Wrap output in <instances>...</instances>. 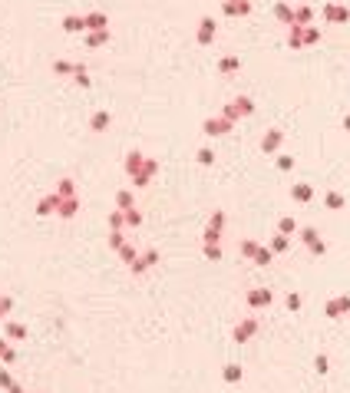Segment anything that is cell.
<instances>
[{
  "label": "cell",
  "instance_id": "obj_1",
  "mask_svg": "<svg viewBox=\"0 0 350 393\" xmlns=\"http://www.w3.org/2000/svg\"><path fill=\"white\" fill-rule=\"evenodd\" d=\"M76 212H80V198H76V195L60 198V208H56V215H63V218H73Z\"/></svg>",
  "mask_w": 350,
  "mask_h": 393
},
{
  "label": "cell",
  "instance_id": "obj_2",
  "mask_svg": "<svg viewBox=\"0 0 350 393\" xmlns=\"http://www.w3.org/2000/svg\"><path fill=\"white\" fill-rule=\"evenodd\" d=\"M109 27V17L103 14V10H93V14H86V30H106Z\"/></svg>",
  "mask_w": 350,
  "mask_h": 393
},
{
  "label": "cell",
  "instance_id": "obj_3",
  "mask_svg": "<svg viewBox=\"0 0 350 393\" xmlns=\"http://www.w3.org/2000/svg\"><path fill=\"white\" fill-rule=\"evenodd\" d=\"M212 37H215V20H212V17H202V24H199V43H212Z\"/></svg>",
  "mask_w": 350,
  "mask_h": 393
},
{
  "label": "cell",
  "instance_id": "obj_4",
  "mask_svg": "<svg viewBox=\"0 0 350 393\" xmlns=\"http://www.w3.org/2000/svg\"><path fill=\"white\" fill-rule=\"evenodd\" d=\"M63 30H66V33H80V30H86V17H76V14L63 17Z\"/></svg>",
  "mask_w": 350,
  "mask_h": 393
},
{
  "label": "cell",
  "instance_id": "obj_5",
  "mask_svg": "<svg viewBox=\"0 0 350 393\" xmlns=\"http://www.w3.org/2000/svg\"><path fill=\"white\" fill-rule=\"evenodd\" d=\"M142 165H145L142 152H129V156H126V172L129 175H139V172H142Z\"/></svg>",
  "mask_w": 350,
  "mask_h": 393
},
{
  "label": "cell",
  "instance_id": "obj_6",
  "mask_svg": "<svg viewBox=\"0 0 350 393\" xmlns=\"http://www.w3.org/2000/svg\"><path fill=\"white\" fill-rule=\"evenodd\" d=\"M155 261H159V251H145V254H142V258H135V265H132V271H135V275H142L145 268H152V265H155Z\"/></svg>",
  "mask_w": 350,
  "mask_h": 393
},
{
  "label": "cell",
  "instance_id": "obj_7",
  "mask_svg": "<svg viewBox=\"0 0 350 393\" xmlns=\"http://www.w3.org/2000/svg\"><path fill=\"white\" fill-rule=\"evenodd\" d=\"M60 208V195H47V198H40V205H37V215H50V212H56Z\"/></svg>",
  "mask_w": 350,
  "mask_h": 393
},
{
  "label": "cell",
  "instance_id": "obj_8",
  "mask_svg": "<svg viewBox=\"0 0 350 393\" xmlns=\"http://www.w3.org/2000/svg\"><path fill=\"white\" fill-rule=\"evenodd\" d=\"M324 17H327V20H340V24H343V20L350 17V10H347V7H337V4H327V7H324Z\"/></svg>",
  "mask_w": 350,
  "mask_h": 393
},
{
  "label": "cell",
  "instance_id": "obj_9",
  "mask_svg": "<svg viewBox=\"0 0 350 393\" xmlns=\"http://www.w3.org/2000/svg\"><path fill=\"white\" fill-rule=\"evenodd\" d=\"M228 129H231L228 119H208L205 122V133H212V136H222V133H228Z\"/></svg>",
  "mask_w": 350,
  "mask_h": 393
},
{
  "label": "cell",
  "instance_id": "obj_10",
  "mask_svg": "<svg viewBox=\"0 0 350 393\" xmlns=\"http://www.w3.org/2000/svg\"><path fill=\"white\" fill-rule=\"evenodd\" d=\"M155 169H159V165H155V159H145L142 172L135 175V185H145V182H149V175H155Z\"/></svg>",
  "mask_w": 350,
  "mask_h": 393
},
{
  "label": "cell",
  "instance_id": "obj_11",
  "mask_svg": "<svg viewBox=\"0 0 350 393\" xmlns=\"http://www.w3.org/2000/svg\"><path fill=\"white\" fill-rule=\"evenodd\" d=\"M106 40H109V30H89V37H86V47H103Z\"/></svg>",
  "mask_w": 350,
  "mask_h": 393
},
{
  "label": "cell",
  "instance_id": "obj_12",
  "mask_svg": "<svg viewBox=\"0 0 350 393\" xmlns=\"http://www.w3.org/2000/svg\"><path fill=\"white\" fill-rule=\"evenodd\" d=\"M251 4L248 0H225V14H248Z\"/></svg>",
  "mask_w": 350,
  "mask_h": 393
},
{
  "label": "cell",
  "instance_id": "obj_13",
  "mask_svg": "<svg viewBox=\"0 0 350 393\" xmlns=\"http://www.w3.org/2000/svg\"><path fill=\"white\" fill-rule=\"evenodd\" d=\"M106 126H109V112H96V116L89 119V129H93V133H103Z\"/></svg>",
  "mask_w": 350,
  "mask_h": 393
},
{
  "label": "cell",
  "instance_id": "obj_14",
  "mask_svg": "<svg viewBox=\"0 0 350 393\" xmlns=\"http://www.w3.org/2000/svg\"><path fill=\"white\" fill-rule=\"evenodd\" d=\"M347 307H350V298L330 301V304H327V314H330V317H337V314H340V311H347Z\"/></svg>",
  "mask_w": 350,
  "mask_h": 393
},
{
  "label": "cell",
  "instance_id": "obj_15",
  "mask_svg": "<svg viewBox=\"0 0 350 393\" xmlns=\"http://www.w3.org/2000/svg\"><path fill=\"white\" fill-rule=\"evenodd\" d=\"M7 337L24 340V337H27V327H24V324H17V321H10V324H7Z\"/></svg>",
  "mask_w": 350,
  "mask_h": 393
},
{
  "label": "cell",
  "instance_id": "obj_16",
  "mask_svg": "<svg viewBox=\"0 0 350 393\" xmlns=\"http://www.w3.org/2000/svg\"><path fill=\"white\" fill-rule=\"evenodd\" d=\"M116 205H119V212H129V208H132V192L122 189L119 195H116Z\"/></svg>",
  "mask_w": 350,
  "mask_h": 393
},
{
  "label": "cell",
  "instance_id": "obj_17",
  "mask_svg": "<svg viewBox=\"0 0 350 393\" xmlns=\"http://www.w3.org/2000/svg\"><path fill=\"white\" fill-rule=\"evenodd\" d=\"M0 360H4V363H14L17 360V350H14V347H7V340H4V337H0Z\"/></svg>",
  "mask_w": 350,
  "mask_h": 393
},
{
  "label": "cell",
  "instance_id": "obj_18",
  "mask_svg": "<svg viewBox=\"0 0 350 393\" xmlns=\"http://www.w3.org/2000/svg\"><path fill=\"white\" fill-rule=\"evenodd\" d=\"M0 386H4V390H10V393H24V390H20V386L14 383V377H10L7 370H0Z\"/></svg>",
  "mask_w": 350,
  "mask_h": 393
},
{
  "label": "cell",
  "instance_id": "obj_19",
  "mask_svg": "<svg viewBox=\"0 0 350 393\" xmlns=\"http://www.w3.org/2000/svg\"><path fill=\"white\" fill-rule=\"evenodd\" d=\"M73 76H76V83H80V86H89V83H93V79H89V73H86V66H83V63H76Z\"/></svg>",
  "mask_w": 350,
  "mask_h": 393
},
{
  "label": "cell",
  "instance_id": "obj_20",
  "mask_svg": "<svg viewBox=\"0 0 350 393\" xmlns=\"http://www.w3.org/2000/svg\"><path fill=\"white\" fill-rule=\"evenodd\" d=\"M56 195H60V198H70V195H76V189H73V182H70V179H63V182H60V189H56Z\"/></svg>",
  "mask_w": 350,
  "mask_h": 393
},
{
  "label": "cell",
  "instance_id": "obj_21",
  "mask_svg": "<svg viewBox=\"0 0 350 393\" xmlns=\"http://www.w3.org/2000/svg\"><path fill=\"white\" fill-rule=\"evenodd\" d=\"M76 70V63H66V60H56L53 63V73H60V76H66V73Z\"/></svg>",
  "mask_w": 350,
  "mask_h": 393
},
{
  "label": "cell",
  "instance_id": "obj_22",
  "mask_svg": "<svg viewBox=\"0 0 350 393\" xmlns=\"http://www.w3.org/2000/svg\"><path fill=\"white\" fill-rule=\"evenodd\" d=\"M119 254H122V261H129V265H135V258H139L132 244H122V248H119Z\"/></svg>",
  "mask_w": 350,
  "mask_h": 393
},
{
  "label": "cell",
  "instance_id": "obj_23",
  "mask_svg": "<svg viewBox=\"0 0 350 393\" xmlns=\"http://www.w3.org/2000/svg\"><path fill=\"white\" fill-rule=\"evenodd\" d=\"M10 307H14V298H10V294H0V317H7Z\"/></svg>",
  "mask_w": 350,
  "mask_h": 393
},
{
  "label": "cell",
  "instance_id": "obj_24",
  "mask_svg": "<svg viewBox=\"0 0 350 393\" xmlns=\"http://www.w3.org/2000/svg\"><path fill=\"white\" fill-rule=\"evenodd\" d=\"M109 244L116 248V251H119L122 244H126V235H122V231H112V235H109Z\"/></svg>",
  "mask_w": 350,
  "mask_h": 393
},
{
  "label": "cell",
  "instance_id": "obj_25",
  "mask_svg": "<svg viewBox=\"0 0 350 393\" xmlns=\"http://www.w3.org/2000/svg\"><path fill=\"white\" fill-rule=\"evenodd\" d=\"M274 14H278L281 20H294V14H291V7H287V4H278V7H274Z\"/></svg>",
  "mask_w": 350,
  "mask_h": 393
},
{
  "label": "cell",
  "instance_id": "obj_26",
  "mask_svg": "<svg viewBox=\"0 0 350 393\" xmlns=\"http://www.w3.org/2000/svg\"><path fill=\"white\" fill-rule=\"evenodd\" d=\"M248 301H251V304H268V301H271V294H268V291H255Z\"/></svg>",
  "mask_w": 350,
  "mask_h": 393
},
{
  "label": "cell",
  "instance_id": "obj_27",
  "mask_svg": "<svg viewBox=\"0 0 350 393\" xmlns=\"http://www.w3.org/2000/svg\"><path fill=\"white\" fill-rule=\"evenodd\" d=\"M294 198H297V202H307V198H310V185H297V189H294Z\"/></svg>",
  "mask_w": 350,
  "mask_h": 393
},
{
  "label": "cell",
  "instance_id": "obj_28",
  "mask_svg": "<svg viewBox=\"0 0 350 393\" xmlns=\"http://www.w3.org/2000/svg\"><path fill=\"white\" fill-rule=\"evenodd\" d=\"M222 70H225V73L238 70V56H225V60H222Z\"/></svg>",
  "mask_w": 350,
  "mask_h": 393
},
{
  "label": "cell",
  "instance_id": "obj_29",
  "mask_svg": "<svg viewBox=\"0 0 350 393\" xmlns=\"http://www.w3.org/2000/svg\"><path fill=\"white\" fill-rule=\"evenodd\" d=\"M122 221H126V212H116V215H112V218H109L112 231H119V228H122Z\"/></svg>",
  "mask_w": 350,
  "mask_h": 393
},
{
  "label": "cell",
  "instance_id": "obj_30",
  "mask_svg": "<svg viewBox=\"0 0 350 393\" xmlns=\"http://www.w3.org/2000/svg\"><path fill=\"white\" fill-rule=\"evenodd\" d=\"M278 142H281V133H271L268 139H264V149L271 152V149H274V146H278Z\"/></svg>",
  "mask_w": 350,
  "mask_h": 393
},
{
  "label": "cell",
  "instance_id": "obj_31",
  "mask_svg": "<svg viewBox=\"0 0 350 393\" xmlns=\"http://www.w3.org/2000/svg\"><path fill=\"white\" fill-rule=\"evenodd\" d=\"M126 221H129V225H142V215L135 212V208H129V212H126Z\"/></svg>",
  "mask_w": 350,
  "mask_h": 393
},
{
  "label": "cell",
  "instance_id": "obj_32",
  "mask_svg": "<svg viewBox=\"0 0 350 393\" xmlns=\"http://www.w3.org/2000/svg\"><path fill=\"white\" fill-rule=\"evenodd\" d=\"M327 205H330V208H340V205H343V198L337 195V192H330V195H327Z\"/></svg>",
  "mask_w": 350,
  "mask_h": 393
},
{
  "label": "cell",
  "instance_id": "obj_33",
  "mask_svg": "<svg viewBox=\"0 0 350 393\" xmlns=\"http://www.w3.org/2000/svg\"><path fill=\"white\" fill-rule=\"evenodd\" d=\"M212 159H215V156H212V149H199V162H202V165H208Z\"/></svg>",
  "mask_w": 350,
  "mask_h": 393
},
{
  "label": "cell",
  "instance_id": "obj_34",
  "mask_svg": "<svg viewBox=\"0 0 350 393\" xmlns=\"http://www.w3.org/2000/svg\"><path fill=\"white\" fill-rule=\"evenodd\" d=\"M238 377H241L238 367H225V380H238Z\"/></svg>",
  "mask_w": 350,
  "mask_h": 393
},
{
  "label": "cell",
  "instance_id": "obj_35",
  "mask_svg": "<svg viewBox=\"0 0 350 393\" xmlns=\"http://www.w3.org/2000/svg\"><path fill=\"white\" fill-rule=\"evenodd\" d=\"M294 20H310V7H301V10L294 14Z\"/></svg>",
  "mask_w": 350,
  "mask_h": 393
},
{
  "label": "cell",
  "instance_id": "obj_36",
  "mask_svg": "<svg viewBox=\"0 0 350 393\" xmlns=\"http://www.w3.org/2000/svg\"><path fill=\"white\" fill-rule=\"evenodd\" d=\"M205 251H208V258H222V251H218L215 244H205Z\"/></svg>",
  "mask_w": 350,
  "mask_h": 393
},
{
  "label": "cell",
  "instance_id": "obj_37",
  "mask_svg": "<svg viewBox=\"0 0 350 393\" xmlns=\"http://www.w3.org/2000/svg\"><path fill=\"white\" fill-rule=\"evenodd\" d=\"M287 248V238H274V251H284Z\"/></svg>",
  "mask_w": 350,
  "mask_h": 393
},
{
  "label": "cell",
  "instance_id": "obj_38",
  "mask_svg": "<svg viewBox=\"0 0 350 393\" xmlns=\"http://www.w3.org/2000/svg\"><path fill=\"white\" fill-rule=\"evenodd\" d=\"M251 330H255V321H251V324H245V327L238 330V337H248V334H251Z\"/></svg>",
  "mask_w": 350,
  "mask_h": 393
},
{
  "label": "cell",
  "instance_id": "obj_39",
  "mask_svg": "<svg viewBox=\"0 0 350 393\" xmlns=\"http://www.w3.org/2000/svg\"><path fill=\"white\" fill-rule=\"evenodd\" d=\"M258 261H261V265H268V261H271V251H264V248H261V251H258Z\"/></svg>",
  "mask_w": 350,
  "mask_h": 393
},
{
  "label": "cell",
  "instance_id": "obj_40",
  "mask_svg": "<svg viewBox=\"0 0 350 393\" xmlns=\"http://www.w3.org/2000/svg\"><path fill=\"white\" fill-rule=\"evenodd\" d=\"M347 129H350V119H347Z\"/></svg>",
  "mask_w": 350,
  "mask_h": 393
}]
</instances>
